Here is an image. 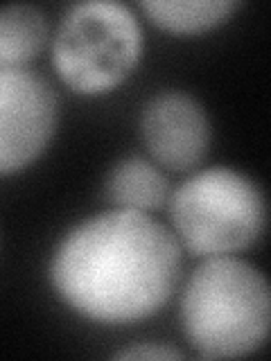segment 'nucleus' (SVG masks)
<instances>
[{
    "label": "nucleus",
    "mask_w": 271,
    "mask_h": 361,
    "mask_svg": "<svg viewBox=\"0 0 271 361\" xmlns=\"http://www.w3.org/2000/svg\"><path fill=\"white\" fill-rule=\"evenodd\" d=\"M181 267V242L167 226L147 212L113 208L64 237L50 280L73 312L116 325L161 310L179 285Z\"/></svg>",
    "instance_id": "nucleus-1"
},
{
    "label": "nucleus",
    "mask_w": 271,
    "mask_h": 361,
    "mask_svg": "<svg viewBox=\"0 0 271 361\" xmlns=\"http://www.w3.org/2000/svg\"><path fill=\"white\" fill-rule=\"evenodd\" d=\"M181 325L206 359L251 355L271 334V282L244 259L206 257L183 287Z\"/></svg>",
    "instance_id": "nucleus-2"
},
{
    "label": "nucleus",
    "mask_w": 271,
    "mask_h": 361,
    "mask_svg": "<svg viewBox=\"0 0 271 361\" xmlns=\"http://www.w3.org/2000/svg\"><path fill=\"white\" fill-rule=\"evenodd\" d=\"M169 214L174 235L190 253L222 257L260 240L269 208L251 176L231 167H208L174 190Z\"/></svg>",
    "instance_id": "nucleus-3"
},
{
    "label": "nucleus",
    "mask_w": 271,
    "mask_h": 361,
    "mask_svg": "<svg viewBox=\"0 0 271 361\" xmlns=\"http://www.w3.org/2000/svg\"><path fill=\"white\" fill-rule=\"evenodd\" d=\"M143 52L133 11L116 0H86L66 11L52 41V63L79 95H100L127 77Z\"/></svg>",
    "instance_id": "nucleus-4"
},
{
    "label": "nucleus",
    "mask_w": 271,
    "mask_h": 361,
    "mask_svg": "<svg viewBox=\"0 0 271 361\" xmlns=\"http://www.w3.org/2000/svg\"><path fill=\"white\" fill-rule=\"evenodd\" d=\"M56 127V93L28 66L0 68V172L28 167Z\"/></svg>",
    "instance_id": "nucleus-5"
},
{
    "label": "nucleus",
    "mask_w": 271,
    "mask_h": 361,
    "mask_svg": "<svg viewBox=\"0 0 271 361\" xmlns=\"http://www.w3.org/2000/svg\"><path fill=\"white\" fill-rule=\"evenodd\" d=\"M140 135L158 165L172 172H186L201 163L208 152L210 122L192 95L167 90L145 104Z\"/></svg>",
    "instance_id": "nucleus-6"
},
{
    "label": "nucleus",
    "mask_w": 271,
    "mask_h": 361,
    "mask_svg": "<svg viewBox=\"0 0 271 361\" xmlns=\"http://www.w3.org/2000/svg\"><path fill=\"white\" fill-rule=\"evenodd\" d=\"M109 199L116 203V208L150 212L161 208L167 201L169 185L165 176L158 172L145 158H124L111 169L107 178Z\"/></svg>",
    "instance_id": "nucleus-7"
},
{
    "label": "nucleus",
    "mask_w": 271,
    "mask_h": 361,
    "mask_svg": "<svg viewBox=\"0 0 271 361\" xmlns=\"http://www.w3.org/2000/svg\"><path fill=\"white\" fill-rule=\"evenodd\" d=\"M48 41V18L34 5L16 3L0 11V68L28 66Z\"/></svg>",
    "instance_id": "nucleus-8"
},
{
    "label": "nucleus",
    "mask_w": 271,
    "mask_h": 361,
    "mask_svg": "<svg viewBox=\"0 0 271 361\" xmlns=\"http://www.w3.org/2000/svg\"><path fill=\"white\" fill-rule=\"evenodd\" d=\"M233 0H145L143 9L158 27L176 34L210 30L229 18Z\"/></svg>",
    "instance_id": "nucleus-9"
},
{
    "label": "nucleus",
    "mask_w": 271,
    "mask_h": 361,
    "mask_svg": "<svg viewBox=\"0 0 271 361\" xmlns=\"http://www.w3.org/2000/svg\"><path fill=\"white\" fill-rule=\"evenodd\" d=\"M183 355L174 348L158 345V343H147V345H131L124 348L122 353L116 355V359H181Z\"/></svg>",
    "instance_id": "nucleus-10"
}]
</instances>
